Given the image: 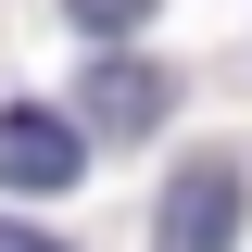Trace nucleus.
I'll return each mask as SVG.
<instances>
[{
  "mask_svg": "<svg viewBox=\"0 0 252 252\" xmlns=\"http://www.w3.org/2000/svg\"><path fill=\"white\" fill-rule=\"evenodd\" d=\"M0 252H63V240H38V227H13V215H0Z\"/></svg>",
  "mask_w": 252,
  "mask_h": 252,
  "instance_id": "5",
  "label": "nucleus"
},
{
  "mask_svg": "<svg viewBox=\"0 0 252 252\" xmlns=\"http://www.w3.org/2000/svg\"><path fill=\"white\" fill-rule=\"evenodd\" d=\"M76 164H89V139L63 114H26V101L0 114V189H38L51 202V189H76Z\"/></svg>",
  "mask_w": 252,
  "mask_h": 252,
  "instance_id": "2",
  "label": "nucleus"
},
{
  "mask_svg": "<svg viewBox=\"0 0 252 252\" xmlns=\"http://www.w3.org/2000/svg\"><path fill=\"white\" fill-rule=\"evenodd\" d=\"M63 13H76L89 38H139V26H152V0H63Z\"/></svg>",
  "mask_w": 252,
  "mask_h": 252,
  "instance_id": "4",
  "label": "nucleus"
},
{
  "mask_svg": "<svg viewBox=\"0 0 252 252\" xmlns=\"http://www.w3.org/2000/svg\"><path fill=\"white\" fill-rule=\"evenodd\" d=\"M152 252H240V164L227 152L177 164V189H164V215H152Z\"/></svg>",
  "mask_w": 252,
  "mask_h": 252,
  "instance_id": "1",
  "label": "nucleus"
},
{
  "mask_svg": "<svg viewBox=\"0 0 252 252\" xmlns=\"http://www.w3.org/2000/svg\"><path fill=\"white\" fill-rule=\"evenodd\" d=\"M76 114L126 152V139H152V126H164V76H152L139 51H101V63H89V89H76Z\"/></svg>",
  "mask_w": 252,
  "mask_h": 252,
  "instance_id": "3",
  "label": "nucleus"
}]
</instances>
